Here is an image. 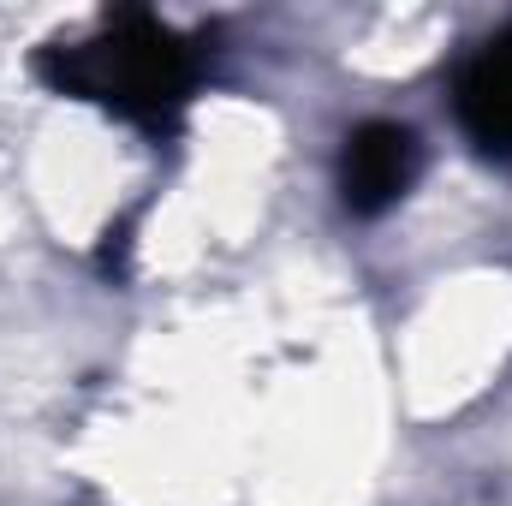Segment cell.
Instances as JSON below:
<instances>
[{"label": "cell", "instance_id": "3", "mask_svg": "<svg viewBox=\"0 0 512 506\" xmlns=\"http://www.w3.org/2000/svg\"><path fill=\"white\" fill-rule=\"evenodd\" d=\"M453 120L483 149L512 161V24L495 30L453 78Z\"/></svg>", "mask_w": 512, "mask_h": 506}, {"label": "cell", "instance_id": "1", "mask_svg": "<svg viewBox=\"0 0 512 506\" xmlns=\"http://www.w3.org/2000/svg\"><path fill=\"white\" fill-rule=\"evenodd\" d=\"M36 78L54 96L90 102L143 137H173L185 126L203 84V42L155 12H108L96 30L72 42H48L36 54Z\"/></svg>", "mask_w": 512, "mask_h": 506}, {"label": "cell", "instance_id": "2", "mask_svg": "<svg viewBox=\"0 0 512 506\" xmlns=\"http://www.w3.org/2000/svg\"><path fill=\"white\" fill-rule=\"evenodd\" d=\"M417 161H423V149H417L411 126H399V120L352 126L346 143H340V203H346V215H358V221L387 215L411 191Z\"/></svg>", "mask_w": 512, "mask_h": 506}]
</instances>
